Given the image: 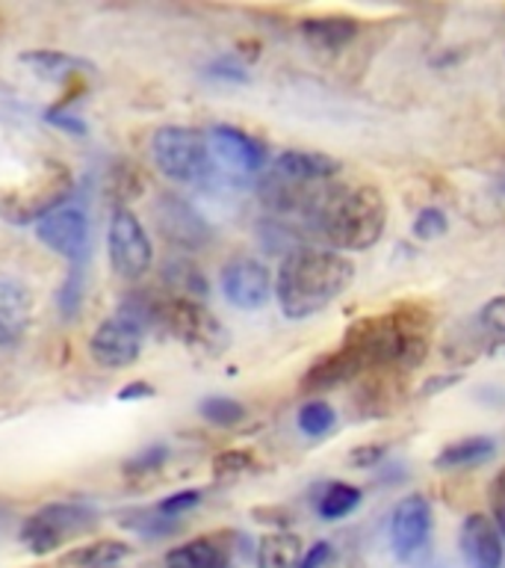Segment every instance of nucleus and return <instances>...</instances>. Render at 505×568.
I'll return each instance as SVG.
<instances>
[{
	"mask_svg": "<svg viewBox=\"0 0 505 568\" xmlns=\"http://www.w3.org/2000/svg\"><path fill=\"white\" fill-rule=\"evenodd\" d=\"M432 314L420 305H396L379 317H363L346 328L340 346L370 371H414L425 362Z\"/></svg>",
	"mask_w": 505,
	"mask_h": 568,
	"instance_id": "obj_1",
	"label": "nucleus"
},
{
	"mask_svg": "<svg viewBox=\"0 0 505 568\" xmlns=\"http://www.w3.org/2000/svg\"><path fill=\"white\" fill-rule=\"evenodd\" d=\"M354 278V264L334 248L301 246L281 261L275 296L284 317L305 320L340 300Z\"/></svg>",
	"mask_w": 505,
	"mask_h": 568,
	"instance_id": "obj_2",
	"label": "nucleus"
},
{
	"mask_svg": "<svg viewBox=\"0 0 505 568\" xmlns=\"http://www.w3.org/2000/svg\"><path fill=\"white\" fill-rule=\"evenodd\" d=\"M313 225L334 252H363L379 243L388 225V202L379 186L354 184L322 190L313 204Z\"/></svg>",
	"mask_w": 505,
	"mask_h": 568,
	"instance_id": "obj_3",
	"label": "nucleus"
},
{
	"mask_svg": "<svg viewBox=\"0 0 505 568\" xmlns=\"http://www.w3.org/2000/svg\"><path fill=\"white\" fill-rule=\"evenodd\" d=\"M74 190V175L60 160H48L33 178L24 184L0 195V216L12 225H30L42 222L53 211H60L69 202Z\"/></svg>",
	"mask_w": 505,
	"mask_h": 568,
	"instance_id": "obj_4",
	"label": "nucleus"
},
{
	"mask_svg": "<svg viewBox=\"0 0 505 568\" xmlns=\"http://www.w3.org/2000/svg\"><path fill=\"white\" fill-rule=\"evenodd\" d=\"M154 320L193 353L219 355L228 349V328L193 296H168V300L157 302Z\"/></svg>",
	"mask_w": 505,
	"mask_h": 568,
	"instance_id": "obj_5",
	"label": "nucleus"
},
{
	"mask_svg": "<svg viewBox=\"0 0 505 568\" xmlns=\"http://www.w3.org/2000/svg\"><path fill=\"white\" fill-rule=\"evenodd\" d=\"M154 166L175 184H202L210 175V145L207 136L195 128L166 124L157 128L151 140Z\"/></svg>",
	"mask_w": 505,
	"mask_h": 568,
	"instance_id": "obj_6",
	"label": "nucleus"
},
{
	"mask_svg": "<svg viewBox=\"0 0 505 568\" xmlns=\"http://www.w3.org/2000/svg\"><path fill=\"white\" fill-rule=\"evenodd\" d=\"M106 255L110 264L122 278L136 282L151 270L154 246H151L148 231L142 229L140 216L127 207H115L106 229Z\"/></svg>",
	"mask_w": 505,
	"mask_h": 568,
	"instance_id": "obj_7",
	"label": "nucleus"
},
{
	"mask_svg": "<svg viewBox=\"0 0 505 568\" xmlns=\"http://www.w3.org/2000/svg\"><path fill=\"white\" fill-rule=\"evenodd\" d=\"M142 335L145 332L140 323L118 311L115 317H106L95 328V335L89 337V355L106 371H124L140 362Z\"/></svg>",
	"mask_w": 505,
	"mask_h": 568,
	"instance_id": "obj_8",
	"label": "nucleus"
},
{
	"mask_svg": "<svg viewBox=\"0 0 505 568\" xmlns=\"http://www.w3.org/2000/svg\"><path fill=\"white\" fill-rule=\"evenodd\" d=\"M35 237L56 255L69 257L71 266H86L89 220L80 207H60L42 222H35Z\"/></svg>",
	"mask_w": 505,
	"mask_h": 568,
	"instance_id": "obj_9",
	"label": "nucleus"
},
{
	"mask_svg": "<svg viewBox=\"0 0 505 568\" xmlns=\"http://www.w3.org/2000/svg\"><path fill=\"white\" fill-rule=\"evenodd\" d=\"M219 282L225 300L243 311L264 308L275 291L272 275L255 257H234V261H228V264L221 266Z\"/></svg>",
	"mask_w": 505,
	"mask_h": 568,
	"instance_id": "obj_10",
	"label": "nucleus"
},
{
	"mask_svg": "<svg viewBox=\"0 0 505 568\" xmlns=\"http://www.w3.org/2000/svg\"><path fill=\"white\" fill-rule=\"evenodd\" d=\"M154 220H157L159 234L184 248H202L210 243V225L202 213L195 211L193 204L184 202L181 195H159L154 204Z\"/></svg>",
	"mask_w": 505,
	"mask_h": 568,
	"instance_id": "obj_11",
	"label": "nucleus"
},
{
	"mask_svg": "<svg viewBox=\"0 0 505 568\" xmlns=\"http://www.w3.org/2000/svg\"><path fill=\"white\" fill-rule=\"evenodd\" d=\"M432 532V504L423 495L399 500L390 515V545L399 559H411Z\"/></svg>",
	"mask_w": 505,
	"mask_h": 568,
	"instance_id": "obj_12",
	"label": "nucleus"
},
{
	"mask_svg": "<svg viewBox=\"0 0 505 568\" xmlns=\"http://www.w3.org/2000/svg\"><path fill=\"white\" fill-rule=\"evenodd\" d=\"M210 145L213 158L219 160L221 166L234 169V172H257L266 163V149L264 142L255 140L251 133L239 131L234 124H216L210 131Z\"/></svg>",
	"mask_w": 505,
	"mask_h": 568,
	"instance_id": "obj_13",
	"label": "nucleus"
},
{
	"mask_svg": "<svg viewBox=\"0 0 505 568\" xmlns=\"http://www.w3.org/2000/svg\"><path fill=\"white\" fill-rule=\"evenodd\" d=\"M461 550L470 568H503V532L496 530L491 515L473 513L461 524Z\"/></svg>",
	"mask_w": 505,
	"mask_h": 568,
	"instance_id": "obj_14",
	"label": "nucleus"
},
{
	"mask_svg": "<svg viewBox=\"0 0 505 568\" xmlns=\"http://www.w3.org/2000/svg\"><path fill=\"white\" fill-rule=\"evenodd\" d=\"M33 320V293L16 275L0 273V346L21 341Z\"/></svg>",
	"mask_w": 505,
	"mask_h": 568,
	"instance_id": "obj_15",
	"label": "nucleus"
},
{
	"mask_svg": "<svg viewBox=\"0 0 505 568\" xmlns=\"http://www.w3.org/2000/svg\"><path fill=\"white\" fill-rule=\"evenodd\" d=\"M340 169H343V163L331 158V154H322V151L290 149L275 158V175L284 178V181H292V184L328 181V178L340 175Z\"/></svg>",
	"mask_w": 505,
	"mask_h": 568,
	"instance_id": "obj_16",
	"label": "nucleus"
},
{
	"mask_svg": "<svg viewBox=\"0 0 505 568\" xmlns=\"http://www.w3.org/2000/svg\"><path fill=\"white\" fill-rule=\"evenodd\" d=\"M358 376H363L361 362L349 349L337 346L331 353L319 355L317 362L305 371V376H301V390L319 394V390H331L337 385H343V382L358 379Z\"/></svg>",
	"mask_w": 505,
	"mask_h": 568,
	"instance_id": "obj_17",
	"label": "nucleus"
},
{
	"mask_svg": "<svg viewBox=\"0 0 505 568\" xmlns=\"http://www.w3.org/2000/svg\"><path fill=\"white\" fill-rule=\"evenodd\" d=\"M301 36L317 51H340L358 36V18L352 16H317L301 21Z\"/></svg>",
	"mask_w": 505,
	"mask_h": 568,
	"instance_id": "obj_18",
	"label": "nucleus"
},
{
	"mask_svg": "<svg viewBox=\"0 0 505 568\" xmlns=\"http://www.w3.org/2000/svg\"><path fill=\"white\" fill-rule=\"evenodd\" d=\"M228 566V545L219 536H195L166 554V568H225Z\"/></svg>",
	"mask_w": 505,
	"mask_h": 568,
	"instance_id": "obj_19",
	"label": "nucleus"
},
{
	"mask_svg": "<svg viewBox=\"0 0 505 568\" xmlns=\"http://www.w3.org/2000/svg\"><path fill=\"white\" fill-rule=\"evenodd\" d=\"M33 515L35 518H42L48 527H53V530L60 532L62 539L92 530L97 521L95 509L86 504H78V500H60V504H48Z\"/></svg>",
	"mask_w": 505,
	"mask_h": 568,
	"instance_id": "obj_20",
	"label": "nucleus"
},
{
	"mask_svg": "<svg viewBox=\"0 0 505 568\" xmlns=\"http://www.w3.org/2000/svg\"><path fill=\"white\" fill-rule=\"evenodd\" d=\"M496 453V442L491 435H470V438H461V442L446 444L437 456H434V465L437 468H473V465H482Z\"/></svg>",
	"mask_w": 505,
	"mask_h": 568,
	"instance_id": "obj_21",
	"label": "nucleus"
},
{
	"mask_svg": "<svg viewBox=\"0 0 505 568\" xmlns=\"http://www.w3.org/2000/svg\"><path fill=\"white\" fill-rule=\"evenodd\" d=\"M18 60L30 65L35 74H42L48 80H65V78H78L83 71H92L86 60L80 57H71L65 51H51V48H39V51H27L21 53Z\"/></svg>",
	"mask_w": 505,
	"mask_h": 568,
	"instance_id": "obj_22",
	"label": "nucleus"
},
{
	"mask_svg": "<svg viewBox=\"0 0 505 568\" xmlns=\"http://www.w3.org/2000/svg\"><path fill=\"white\" fill-rule=\"evenodd\" d=\"M127 557H131V545H127V541L97 539V541H92V545H83V548L65 554V557H62V566L113 568Z\"/></svg>",
	"mask_w": 505,
	"mask_h": 568,
	"instance_id": "obj_23",
	"label": "nucleus"
},
{
	"mask_svg": "<svg viewBox=\"0 0 505 568\" xmlns=\"http://www.w3.org/2000/svg\"><path fill=\"white\" fill-rule=\"evenodd\" d=\"M301 559V541L290 532H272L257 545V568H296Z\"/></svg>",
	"mask_w": 505,
	"mask_h": 568,
	"instance_id": "obj_24",
	"label": "nucleus"
},
{
	"mask_svg": "<svg viewBox=\"0 0 505 568\" xmlns=\"http://www.w3.org/2000/svg\"><path fill=\"white\" fill-rule=\"evenodd\" d=\"M361 504V488L349 486V483H331V486L319 495L317 500V513L319 518L326 521H337V518H346L352 515Z\"/></svg>",
	"mask_w": 505,
	"mask_h": 568,
	"instance_id": "obj_25",
	"label": "nucleus"
},
{
	"mask_svg": "<svg viewBox=\"0 0 505 568\" xmlns=\"http://www.w3.org/2000/svg\"><path fill=\"white\" fill-rule=\"evenodd\" d=\"M168 462V447L166 444H151L145 450H140L136 456L124 462V479L127 483H136V479L154 477L163 470V465Z\"/></svg>",
	"mask_w": 505,
	"mask_h": 568,
	"instance_id": "obj_26",
	"label": "nucleus"
},
{
	"mask_svg": "<svg viewBox=\"0 0 505 568\" xmlns=\"http://www.w3.org/2000/svg\"><path fill=\"white\" fill-rule=\"evenodd\" d=\"M337 415L334 408L328 406L326 399H310L299 408V429L310 438H319V435L331 433Z\"/></svg>",
	"mask_w": 505,
	"mask_h": 568,
	"instance_id": "obj_27",
	"label": "nucleus"
},
{
	"mask_svg": "<svg viewBox=\"0 0 505 568\" xmlns=\"http://www.w3.org/2000/svg\"><path fill=\"white\" fill-rule=\"evenodd\" d=\"M198 412H202L204 420L213 426H234V424H239L243 417H246V408H243V403H239V399H230V397L202 399Z\"/></svg>",
	"mask_w": 505,
	"mask_h": 568,
	"instance_id": "obj_28",
	"label": "nucleus"
},
{
	"mask_svg": "<svg viewBox=\"0 0 505 568\" xmlns=\"http://www.w3.org/2000/svg\"><path fill=\"white\" fill-rule=\"evenodd\" d=\"M80 302H83V266H71L60 287L62 317H78Z\"/></svg>",
	"mask_w": 505,
	"mask_h": 568,
	"instance_id": "obj_29",
	"label": "nucleus"
},
{
	"mask_svg": "<svg viewBox=\"0 0 505 568\" xmlns=\"http://www.w3.org/2000/svg\"><path fill=\"white\" fill-rule=\"evenodd\" d=\"M450 231V222H446V213L441 207H423L416 213L414 220V234L420 240H437Z\"/></svg>",
	"mask_w": 505,
	"mask_h": 568,
	"instance_id": "obj_30",
	"label": "nucleus"
},
{
	"mask_svg": "<svg viewBox=\"0 0 505 568\" xmlns=\"http://www.w3.org/2000/svg\"><path fill=\"white\" fill-rule=\"evenodd\" d=\"M251 465H255V456L248 450H225L213 459V474L219 479L237 477V474H246Z\"/></svg>",
	"mask_w": 505,
	"mask_h": 568,
	"instance_id": "obj_31",
	"label": "nucleus"
},
{
	"mask_svg": "<svg viewBox=\"0 0 505 568\" xmlns=\"http://www.w3.org/2000/svg\"><path fill=\"white\" fill-rule=\"evenodd\" d=\"M202 500H204L202 488H184V491H175V495H168L166 500H159L157 513L168 515V518H177V515L195 509Z\"/></svg>",
	"mask_w": 505,
	"mask_h": 568,
	"instance_id": "obj_32",
	"label": "nucleus"
},
{
	"mask_svg": "<svg viewBox=\"0 0 505 568\" xmlns=\"http://www.w3.org/2000/svg\"><path fill=\"white\" fill-rule=\"evenodd\" d=\"M491 521L496 524V530L503 532L505 539V468L491 483Z\"/></svg>",
	"mask_w": 505,
	"mask_h": 568,
	"instance_id": "obj_33",
	"label": "nucleus"
},
{
	"mask_svg": "<svg viewBox=\"0 0 505 568\" xmlns=\"http://www.w3.org/2000/svg\"><path fill=\"white\" fill-rule=\"evenodd\" d=\"M478 320H482V326L491 328V332H496V335H505V293L503 296L487 300L485 305H482V314H478Z\"/></svg>",
	"mask_w": 505,
	"mask_h": 568,
	"instance_id": "obj_34",
	"label": "nucleus"
},
{
	"mask_svg": "<svg viewBox=\"0 0 505 568\" xmlns=\"http://www.w3.org/2000/svg\"><path fill=\"white\" fill-rule=\"evenodd\" d=\"M44 119H48L51 124H56V128H62V131L78 133V136H86V124H83V119H78V115L62 113V110H48V113H44Z\"/></svg>",
	"mask_w": 505,
	"mask_h": 568,
	"instance_id": "obj_35",
	"label": "nucleus"
},
{
	"mask_svg": "<svg viewBox=\"0 0 505 568\" xmlns=\"http://www.w3.org/2000/svg\"><path fill=\"white\" fill-rule=\"evenodd\" d=\"M331 557V545L328 541H317V545H310L308 554L299 559V566L296 568H322Z\"/></svg>",
	"mask_w": 505,
	"mask_h": 568,
	"instance_id": "obj_36",
	"label": "nucleus"
},
{
	"mask_svg": "<svg viewBox=\"0 0 505 568\" xmlns=\"http://www.w3.org/2000/svg\"><path fill=\"white\" fill-rule=\"evenodd\" d=\"M381 456H384L381 444H363V447H354L352 456H349V462H352V465H358V468H370V465H375Z\"/></svg>",
	"mask_w": 505,
	"mask_h": 568,
	"instance_id": "obj_37",
	"label": "nucleus"
},
{
	"mask_svg": "<svg viewBox=\"0 0 505 568\" xmlns=\"http://www.w3.org/2000/svg\"><path fill=\"white\" fill-rule=\"evenodd\" d=\"M115 397L122 399V403H131V399H148V397H154V388H151L145 379H133V382H127V385H124V388L118 390Z\"/></svg>",
	"mask_w": 505,
	"mask_h": 568,
	"instance_id": "obj_38",
	"label": "nucleus"
},
{
	"mask_svg": "<svg viewBox=\"0 0 505 568\" xmlns=\"http://www.w3.org/2000/svg\"><path fill=\"white\" fill-rule=\"evenodd\" d=\"M210 74H213V78L239 80V83H246V80H248V74H246V71L239 69V65H234V62H225V60L213 62V65H210Z\"/></svg>",
	"mask_w": 505,
	"mask_h": 568,
	"instance_id": "obj_39",
	"label": "nucleus"
},
{
	"mask_svg": "<svg viewBox=\"0 0 505 568\" xmlns=\"http://www.w3.org/2000/svg\"><path fill=\"white\" fill-rule=\"evenodd\" d=\"M499 190H503V193H505V175H503V181H499Z\"/></svg>",
	"mask_w": 505,
	"mask_h": 568,
	"instance_id": "obj_40",
	"label": "nucleus"
}]
</instances>
